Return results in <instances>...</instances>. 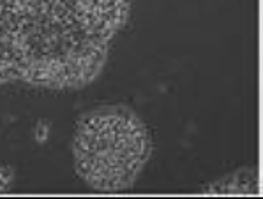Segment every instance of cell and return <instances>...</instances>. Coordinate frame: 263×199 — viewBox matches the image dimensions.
<instances>
[{
	"label": "cell",
	"instance_id": "6da1fadb",
	"mask_svg": "<svg viewBox=\"0 0 263 199\" xmlns=\"http://www.w3.org/2000/svg\"><path fill=\"white\" fill-rule=\"evenodd\" d=\"M151 153V140L135 113H88L74 141L76 168L97 189H122L135 182Z\"/></svg>",
	"mask_w": 263,
	"mask_h": 199
}]
</instances>
